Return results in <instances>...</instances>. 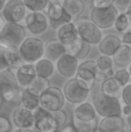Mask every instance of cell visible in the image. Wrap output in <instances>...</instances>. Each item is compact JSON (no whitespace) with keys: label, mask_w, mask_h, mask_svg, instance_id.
Here are the masks:
<instances>
[{"label":"cell","mask_w":131,"mask_h":132,"mask_svg":"<svg viewBox=\"0 0 131 132\" xmlns=\"http://www.w3.org/2000/svg\"><path fill=\"white\" fill-rule=\"evenodd\" d=\"M93 106L101 117L121 114V104L118 96L98 93L93 97Z\"/></svg>","instance_id":"6da1fadb"},{"label":"cell","mask_w":131,"mask_h":132,"mask_svg":"<svg viewBox=\"0 0 131 132\" xmlns=\"http://www.w3.org/2000/svg\"><path fill=\"white\" fill-rule=\"evenodd\" d=\"M26 32L18 23H6L0 31V42L6 48H18L25 39Z\"/></svg>","instance_id":"7a4b0ae2"},{"label":"cell","mask_w":131,"mask_h":132,"mask_svg":"<svg viewBox=\"0 0 131 132\" xmlns=\"http://www.w3.org/2000/svg\"><path fill=\"white\" fill-rule=\"evenodd\" d=\"M18 51L25 63L32 64L43 57L44 43L38 38H25L18 47Z\"/></svg>","instance_id":"3957f363"},{"label":"cell","mask_w":131,"mask_h":132,"mask_svg":"<svg viewBox=\"0 0 131 132\" xmlns=\"http://www.w3.org/2000/svg\"><path fill=\"white\" fill-rule=\"evenodd\" d=\"M90 88L86 84L77 77L68 80L64 85L63 94L65 99L69 103L77 104L81 103L88 97Z\"/></svg>","instance_id":"277c9868"},{"label":"cell","mask_w":131,"mask_h":132,"mask_svg":"<svg viewBox=\"0 0 131 132\" xmlns=\"http://www.w3.org/2000/svg\"><path fill=\"white\" fill-rule=\"evenodd\" d=\"M65 100L63 91L56 86H49L40 94V106L48 111L62 109Z\"/></svg>","instance_id":"5b68a950"},{"label":"cell","mask_w":131,"mask_h":132,"mask_svg":"<svg viewBox=\"0 0 131 132\" xmlns=\"http://www.w3.org/2000/svg\"><path fill=\"white\" fill-rule=\"evenodd\" d=\"M118 15L119 11L113 5L105 8L93 7L91 12V21L99 29H109L114 26Z\"/></svg>","instance_id":"8992f818"},{"label":"cell","mask_w":131,"mask_h":132,"mask_svg":"<svg viewBox=\"0 0 131 132\" xmlns=\"http://www.w3.org/2000/svg\"><path fill=\"white\" fill-rule=\"evenodd\" d=\"M75 24L78 31V36L90 45L99 44V42L102 39V33L101 29H99L89 19L81 18L75 22Z\"/></svg>","instance_id":"52a82bcc"},{"label":"cell","mask_w":131,"mask_h":132,"mask_svg":"<svg viewBox=\"0 0 131 132\" xmlns=\"http://www.w3.org/2000/svg\"><path fill=\"white\" fill-rule=\"evenodd\" d=\"M19 91L15 76L9 69L0 70V96L4 101H14Z\"/></svg>","instance_id":"ba28073f"},{"label":"cell","mask_w":131,"mask_h":132,"mask_svg":"<svg viewBox=\"0 0 131 132\" xmlns=\"http://www.w3.org/2000/svg\"><path fill=\"white\" fill-rule=\"evenodd\" d=\"M25 14L26 7L23 0H8L2 9V15L8 23H20L24 19Z\"/></svg>","instance_id":"9c48e42d"},{"label":"cell","mask_w":131,"mask_h":132,"mask_svg":"<svg viewBox=\"0 0 131 132\" xmlns=\"http://www.w3.org/2000/svg\"><path fill=\"white\" fill-rule=\"evenodd\" d=\"M47 15L48 24L54 30H58L63 24L72 21V17L66 12L62 5L58 2H54L49 5Z\"/></svg>","instance_id":"30bf717a"},{"label":"cell","mask_w":131,"mask_h":132,"mask_svg":"<svg viewBox=\"0 0 131 132\" xmlns=\"http://www.w3.org/2000/svg\"><path fill=\"white\" fill-rule=\"evenodd\" d=\"M33 127L38 132H52L57 130L50 111H46L45 109L39 106L33 111Z\"/></svg>","instance_id":"8fae6325"},{"label":"cell","mask_w":131,"mask_h":132,"mask_svg":"<svg viewBox=\"0 0 131 132\" xmlns=\"http://www.w3.org/2000/svg\"><path fill=\"white\" fill-rule=\"evenodd\" d=\"M25 24L31 33L40 35L45 32L48 28V20L41 12H31L24 17Z\"/></svg>","instance_id":"7c38bea8"},{"label":"cell","mask_w":131,"mask_h":132,"mask_svg":"<svg viewBox=\"0 0 131 132\" xmlns=\"http://www.w3.org/2000/svg\"><path fill=\"white\" fill-rule=\"evenodd\" d=\"M97 72V66L95 60L88 59L81 64H78L76 69V77L81 79L86 84L90 89L93 86L95 83V75Z\"/></svg>","instance_id":"4fadbf2b"},{"label":"cell","mask_w":131,"mask_h":132,"mask_svg":"<svg viewBox=\"0 0 131 132\" xmlns=\"http://www.w3.org/2000/svg\"><path fill=\"white\" fill-rule=\"evenodd\" d=\"M78 59L74 56L65 53L57 60V69L58 73L66 78H71L76 73Z\"/></svg>","instance_id":"5bb4252c"},{"label":"cell","mask_w":131,"mask_h":132,"mask_svg":"<svg viewBox=\"0 0 131 132\" xmlns=\"http://www.w3.org/2000/svg\"><path fill=\"white\" fill-rule=\"evenodd\" d=\"M13 121L17 129L32 128L34 124L33 111L23 107L17 108L13 113Z\"/></svg>","instance_id":"9a60e30c"},{"label":"cell","mask_w":131,"mask_h":132,"mask_svg":"<svg viewBox=\"0 0 131 132\" xmlns=\"http://www.w3.org/2000/svg\"><path fill=\"white\" fill-rule=\"evenodd\" d=\"M64 46L66 49V53L74 56L77 59H84L91 51V45L84 42L80 37L76 38L71 43Z\"/></svg>","instance_id":"2e32d148"},{"label":"cell","mask_w":131,"mask_h":132,"mask_svg":"<svg viewBox=\"0 0 131 132\" xmlns=\"http://www.w3.org/2000/svg\"><path fill=\"white\" fill-rule=\"evenodd\" d=\"M126 126V121L120 115H111L103 117L98 126V129L101 132H119Z\"/></svg>","instance_id":"e0dca14e"},{"label":"cell","mask_w":131,"mask_h":132,"mask_svg":"<svg viewBox=\"0 0 131 132\" xmlns=\"http://www.w3.org/2000/svg\"><path fill=\"white\" fill-rule=\"evenodd\" d=\"M14 76L18 85L25 88L36 77L34 65L31 63H24L16 69V74Z\"/></svg>","instance_id":"ac0fdd59"},{"label":"cell","mask_w":131,"mask_h":132,"mask_svg":"<svg viewBox=\"0 0 131 132\" xmlns=\"http://www.w3.org/2000/svg\"><path fill=\"white\" fill-rule=\"evenodd\" d=\"M66 53L64 44H62L58 39L49 40L44 44V54L46 59H49L52 62L57 61L63 54Z\"/></svg>","instance_id":"d6986e66"},{"label":"cell","mask_w":131,"mask_h":132,"mask_svg":"<svg viewBox=\"0 0 131 132\" xmlns=\"http://www.w3.org/2000/svg\"><path fill=\"white\" fill-rule=\"evenodd\" d=\"M121 40L119 37L114 34H109L99 42V51L102 55L112 57L115 51L121 45Z\"/></svg>","instance_id":"ffe728a7"},{"label":"cell","mask_w":131,"mask_h":132,"mask_svg":"<svg viewBox=\"0 0 131 132\" xmlns=\"http://www.w3.org/2000/svg\"><path fill=\"white\" fill-rule=\"evenodd\" d=\"M40 106V94L27 86L21 94V107L33 111Z\"/></svg>","instance_id":"44dd1931"},{"label":"cell","mask_w":131,"mask_h":132,"mask_svg":"<svg viewBox=\"0 0 131 132\" xmlns=\"http://www.w3.org/2000/svg\"><path fill=\"white\" fill-rule=\"evenodd\" d=\"M78 31L74 23H66L58 29V40L64 45L71 43L78 38Z\"/></svg>","instance_id":"7402d4cb"},{"label":"cell","mask_w":131,"mask_h":132,"mask_svg":"<svg viewBox=\"0 0 131 132\" xmlns=\"http://www.w3.org/2000/svg\"><path fill=\"white\" fill-rule=\"evenodd\" d=\"M112 60L117 66L121 68L129 67L131 63V48L128 44H121L112 55Z\"/></svg>","instance_id":"603a6c76"},{"label":"cell","mask_w":131,"mask_h":132,"mask_svg":"<svg viewBox=\"0 0 131 132\" xmlns=\"http://www.w3.org/2000/svg\"><path fill=\"white\" fill-rule=\"evenodd\" d=\"M74 118L84 122L91 121V120L96 119V111H95L94 108L91 103H81V105H79L75 109Z\"/></svg>","instance_id":"cb8c5ba5"},{"label":"cell","mask_w":131,"mask_h":132,"mask_svg":"<svg viewBox=\"0 0 131 132\" xmlns=\"http://www.w3.org/2000/svg\"><path fill=\"white\" fill-rule=\"evenodd\" d=\"M5 59L8 69H17L19 67L25 63L20 56L18 48H5Z\"/></svg>","instance_id":"d4e9b609"},{"label":"cell","mask_w":131,"mask_h":132,"mask_svg":"<svg viewBox=\"0 0 131 132\" xmlns=\"http://www.w3.org/2000/svg\"><path fill=\"white\" fill-rule=\"evenodd\" d=\"M62 6L73 19L82 15L85 5L81 0H64Z\"/></svg>","instance_id":"484cf974"},{"label":"cell","mask_w":131,"mask_h":132,"mask_svg":"<svg viewBox=\"0 0 131 132\" xmlns=\"http://www.w3.org/2000/svg\"><path fill=\"white\" fill-rule=\"evenodd\" d=\"M36 75L40 76L44 78H49L54 73V65L53 62L48 59H40L36 61V64L34 65Z\"/></svg>","instance_id":"4316f807"},{"label":"cell","mask_w":131,"mask_h":132,"mask_svg":"<svg viewBox=\"0 0 131 132\" xmlns=\"http://www.w3.org/2000/svg\"><path fill=\"white\" fill-rule=\"evenodd\" d=\"M130 9H131V6L126 11V12L121 13L120 14H119L117 19H116L114 25H115L116 30H117L119 32L123 33L131 28V20H130L131 12H130Z\"/></svg>","instance_id":"83f0119b"},{"label":"cell","mask_w":131,"mask_h":132,"mask_svg":"<svg viewBox=\"0 0 131 132\" xmlns=\"http://www.w3.org/2000/svg\"><path fill=\"white\" fill-rule=\"evenodd\" d=\"M101 88V93H104L106 94H110V95L118 96V94L120 92L121 86L116 81V79L113 77V76H112V77H108V78L103 80Z\"/></svg>","instance_id":"f1b7e54d"},{"label":"cell","mask_w":131,"mask_h":132,"mask_svg":"<svg viewBox=\"0 0 131 132\" xmlns=\"http://www.w3.org/2000/svg\"><path fill=\"white\" fill-rule=\"evenodd\" d=\"M73 122H74V127L80 132H92V131L95 130V129L98 128L96 119L91 120V121L84 122V121H80V120L74 118Z\"/></svg>","instance_id":"f546056e"},{"label":"cell","mask_w":131,"mask_h":132,"mask_svg":"<svg viewBox=\"0 0 131 132\" xmlns=\"http://www.w3.org/2000/svg\"><path fill=\"white\" fill-rule=\"evenodd\" d=\"M23 2L31 12H41L47 7L49 0H23Z\"/></svg>","instance_id":"4dcf8cb0"},{"label":"cell","mask_w":131,"mask_h":132,"mask_svg":"<svg viewBox=\"0 0 131 132\" xmlns=\"http://www.w3.org/2000/svg\"><path fill=\"white\" fill-rule=\"evenodd\" d=\"M28 86L35 90L37 93L40 94L49 86V82L48 81V78H44V77L36 75V77L32 79V81L31 82Z\"/></svg>","instance_id":"1f68e13d"},{"label":"cell","mask_w":131,"mask_h":132,"mask_svg":"<svg viewBox=\"0 0 131 132\" xmlns=\"http://www.w3.org/2000/svg\"><path fill=\"white\" fill-rule=\"evenodd\" d=\"M50 112H51V115H52L55 127H56L57 130H58V129H61L62 127H64V125L66 124V120H67L66 113L64 111H62V109L58 110V111H50Z\"/></svg>","instance_id":"d6a6232c"},{"label":"cell","mask_w":131,"mask_h":132,"mask_svg":"<svg viewBox=\"0 0 131 132\" xmlns=\"http://www.w3.org/2000/svg\"><path fill=\"white\" fill-rule=\"evenodd\" d=\"M113 77L116 79V81L119 84L121 87L125 86L126 85L130 83V74L129 71L125 69V68L119 69L113 74Z\"/></svg>","instance_id":"836d02e7"},{"label":"cell","mask_w":131,"mask_h":132,"mask_svg":"<svg viewBox=\"0 0 131 132\" xmlns=\"http://www.w3.org/2000/svg\"><path fill=\"white\" fill-rule=\"evenodd\" d=\"M97 66V69L99 70H109L111 69L113 66V60L111 57L106 55L100 56L95 61Z\"/></svg>","instance_id":"e575fe53"},{"label":"cell","mask_w":131,"mask_h":132,"mask_svg":"<svg viewBox=\"0 0 131 132\" xmlns=\"http://www.w3.org/2000/svg\"><path fill=\"white\" fill-rule=\"evenodd\" d=\"M113 5L118 11L124 13L131 6V0H113Z\"/></svg>","instance_id":"d590c367"},{"label":"cell","mask_w":131,"mask_h":132,"mask_svg":"<svg viewBox=\"0 0 131 132\" xmlns=\"http://www.w3.org/2000/svg\"><path fill=\"white\" fill-rule=\"evenodd\" d=\"M121 98L125 104L131 105V85L128 84L123 86V90L121 92Z\"/></svg>","instance_id":"8d00e7d4"},{"label":"cell","mask_w":131,"mask_h":132,"mask_svg":"<svg viewBox=\"0 0 131 132\" xmlns=\"http://www.w3.org/2000/svg\"><path fill=\"white\" fill-rule=\"evenodd\" d=\"M114 74L113 69H109V70H99L97 69L96 75H95V80H100V81H103L108 77H112Z\"/></svg>","instance_id":"74e56055"},{"label":"cell","mask_w":131,"mask_h":132,"mask_svg":"<svg viewBox=\"0 0 131 132\" xmlns=\"http://www.w3.org/2000/svg\"><path fill=\"white\" fill-rule=\"evenodd\" d=\"M12 124L10 120L4 116H0V132H11Z\"/></svg>","instance_id":"f35d334b"},{"label":"cell","mask_w":131,"mask_h":132,"mask_svg":"<svg viewBox=\"0 0 131 132\" xmlns=\"http://www.w3.org/2000/svg\"><path fill=\"white\" fill-rule=\"evenodd\" d=\"M113 5V0H92V6L97 8H105Z\"/></svg>","instance_id":"ab89813d"},{"label":"cell","mask_w":131,"mask_h":132,"mask_svg":"<svg viewBox=\"0 0 131 132\" xmlns=\"http://www.w3.org/2000/svg\"><path fill=\"white\" fill-rule=\"evenodd\" d=\"M5 46L0 45V70L4 69H8L6 65V61L5 59Z\"/></svg>","instance_id":"60d3db41"},{"label":"cell","mask_w":131,"mask_h":132,"mask_svg":"<svg viewBox=\"0 0 131 132\" xmlns=\"http://www.w3.org/2000/svg\"><path fill=\"white\" fill-rule=\"evenodd\" d=\"M120 40H121V43L130 45L131 44V29L126 31L125 32H123L122 39H121Z\"/></svg>","instance_id":"b9f144b4"},{"label":"cell","mask_w":131,"mask_h":132,"mask_svg":"<svg viewBox=\"0 0 131 132\" xmlns=\"http://www.w3.org/2000/svg\"><path fill=\"white\" fill-rule=\"evenodd\" d=\"M121 113H123V114L126 115V116L131 114V107H130V105L125 104L124 107L121 108Z\"/></svg>","instance_id":"7bdbcfd3"},{"label":"cell","mask_w":131,"mask_h":132,"mask_svg":"<svg viewBox=\"0 0 131 132\" xmlns=\"http://www.w3.org/2000/svg\"><path fill=\"white\" fill-rule=\"evenodd\" d=\"M59 132H80V131L77 130L74 126L69 125V126H66V127H65L61 131H59Z\"/></svg>","instance_id":"ee69618b"},{"label":"cell","mask_w":131,"mask_h":132,"mask_svg":"<svg viewBox=\"0 0 131 132\" xmlns=\"http://www.w3.org/2000/svg\"><path fill=\"white\" fill-rule=\"evenodd\" d=\"M15 132H35L32 128H24V129H18Z\"/></svg>","instance_id":"f6af8a7d"},{"label":"cell","mask_w":131,"mask_h":132,"mask_svg":"<svg viewBox=\"0 0 131 132\" xmlns=\"http://www.w3.org/2000/svg\"><path fill=\"white\" fill-rule=\"evenodd\" d=\"M5 20L4 19L3 15H2L1 14H0V31L2 30V28L4 27V25H5Z\"/></svg>","instance_id":"bcb514c9"},{"label":"cell","mask_w":131,"mask_h":132,"mask_svg":"<svg viewBox=\"0 0 131 132\" xmlns=\"http://www.w3.org/2000/svg\"><path fill=\"white\" fill-rule=\"evenodd\" d=\"M119 132H131V129H130L129 126H125L124 129H121Z\"/></svg>","instance_id":"7dc6e473"},{"label":"cell","mask_w":131,"mask_h":132,"mask_svg":"<svg viewBox=\"0 0 131 132\" xmlns=\"http://www.w3.org/2000/svg\"><path fill=\"white\" fill-rule=\"evenodd\" d=\"M81 1L84 4V5H92V0H81Z\"/></svg>","instance_id":"c3c4849f"},{"label":"cell","mask_w":131,"mask_h":132,"mask_svg":"<svg viewBox=\"0 0 131 132\" xmlns=\"http://www.w3.org/2000/svg\"><path fill=\"white\" fill-rule=\"evenodd\" d=\"M5 2H6V0H0V12L2 11V9H3L4 5H5Z\"/></svg>","instance_id":"681fc988"},{"label":"cell","mask_w":131,"mask_h":132,"mask_svg":"<svg viewBox=\"0 0 131 132\" xmlns=\"http://www.w3.org/2000/svg\"><path fill=\"white\" fill-rule=\"evenodd\" d=\"M127 122H128V126L131 127V114L127 116Z\"/></svg>","instance_id":"f907efd6"},{"label":"cell","mask_w":131,"mask_h":132,"mask_svg":"<svg viewBox=\"0 0 131 132\" xmlns=\"http://www.w3.org/2000/svg\"><path fill=\"white\" fill-rule=\"evenodd\" d=\"M3 101L4 100L2 99V97L0 96V108H1V106H2V103H3Z\"/></svg>","instance_id":"816d5d0a"},{"label":"cell","mask_w":131,"mask_h":132,"mask_svg":"<svg viewBox=\"0 0 131 132\" xmlns=\"http://www.w3.org/2000/svg\"><path fill=\"white\" fill-rule=\"evenodd\" d=\"M92 132H101V131L100 130V129H98V128H97V129H95V130H93V131H92Z\"/></svg>","instance_id":"f5cc1de1"},{"label":"cell","mask_w":131,"mask_h":132,"mask_svg":"<svg viewBox=\"0 0 131 132\" xmlns=\"http://www.w3.org/2000/svg\"><path fill=\"white\" fill-rule=\"evenodd\" d=\"M52 132H59V131H58V130H55V131H52Z\"/></svg>","instance_id":"db71d44e"}]
</instances>
